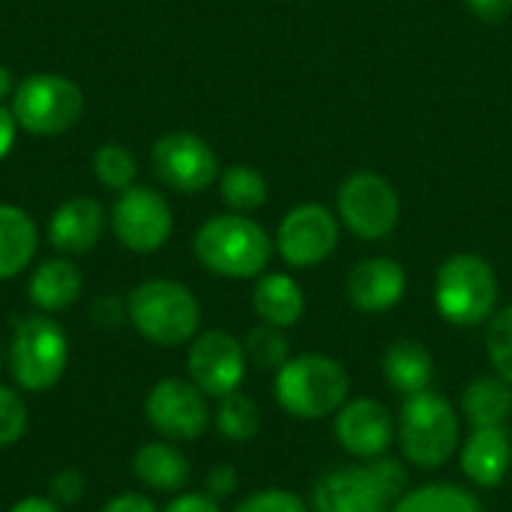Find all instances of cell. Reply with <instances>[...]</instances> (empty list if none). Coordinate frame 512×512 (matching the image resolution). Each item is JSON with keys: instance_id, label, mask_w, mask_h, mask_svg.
I'll list each match as a JSON object with an SVG mask.
<instances>
[{"instance_id": "obj_14", "label": "cell", "mask_w": 512, "mask_h": 512, "mask_svg": "<svg viewBox=\"0 0 512 512\" xmlns=\"http://www.w3.org/2000/svg\"><path fill=\"white\" fill-rule=\"evenodd\" d=\"M156 177L183 195L204 192L219 177V159L213 147L195 132H168L153 144Z\"/></svg>"}, {"instance_id": "obj_24", "label": "cell", "mask_w": 512, "mask_h": 512, "mask_svg": "<svg viewBox=\"0 0 512 512\" xmlns=\"http://www.w3.org/2000/svg\"><path fill=\"white\" fill-rule=\"evenodd\" d=\"M462 414L471 429L507 426V420L512 417V384L504 381L498 372L474 378L462 390Z\"/></svg>"}, {"instance_id": "obj_1", "label": "cell", "mask_w": 512, "mask_h": 512, "mask_svg": "<svg viewBox=\"0 0 512 512\" xmlns=\"http://www.w3.org/2000/svg\"><path fill=\"white\" fill-rule=\"evenodd\" d=\"M126 318L159 348L189 345L201 330V303L177 279H147L126 297Z\"/></svg>"}, {"instance_id": "obj_16", "label": "cell", "mask_w": 512, "mask_h": 512, "mask_svg": "<svg viewBox=\"0 0 512 512\" xmlns=\"http://www.w3.org/2000/svg\"><path fill=\"white\" fill-rule=\"evenodd\" d=\"M408 288L405 267L393 258H363L345 279V294L357 312L378 315L402 303Z\"/></svg>"}, {"instance_id": "obj_36", "label": "cell", "mask_w": 512, "mask_h": 512, "mask_svg": "<svg viewBox=\"0 0 512 512\" xmlns=\"http://www.w3.org/2000/svg\"><path fill=\"white\" fill-rule=\"evenodd\" d=\"M465 3L486 24H501L512 15V0H465Z\"/></svg>"}, {"instance_id": "obj_21", "label": "cell", "mask_w": 512, "mask_h": 512, "mask_svg": "<svg viewBox=\"0 0 512 512\" xmlns=\"http://www.w3.org/2000/svg\"><path fill=\"white\" fill-rule=\"evenodd\" d=\"M252 309L261 324H273L279 330L294 327L306 312V294L297 279L288 273H261L252 288Z\"/></svg>"}, {"instance_id": "obj_34", "label": "cell", "mask_w": 512, "mask_h": 512, "mask_svg": "<svg viewBox=\"0 0 512 512\" xmlns=\"http://www.w3.org/2000/svg\"><path fill=\"white\" fill-rule=\"evenodd\" d=\"M237 486H240V477H237L234 465H228V462L213 465V468L207 471V477H204V492H207L213 501L231 498V495L237 492Z\"/></svg>"}, {"instance_id": "obj_9", "label": "cell", "mask_w": 512, "mask_h": 512, "mask_svg": "<svg viewBox=\"0 0 512 512\" xmlns=\"http://www.w3.org/2000/svg\"><path fill=\"white\" fill-rule=\"evenodd\" d=\"M339 222L360 240H384L396 231L402 201L396 186L378 171H354L336 192Z\"/></svg>"}, {"instance_id": "obj_23", "label": "cell", "mask_w": 512, "mask_h": 512, "mask_svg": "<svg viewBox=\"0 0 512 512\" xmlns=\"http://www.w3.org/2000/svg\"><path fill=\"white\" fill-rule=\"evenodd\" d=\"M39 249L33 216L15 204H0V282L15 279Z\"/></svg>"}, {"instance_id": "obj_38", "label": "cell", "mask_w": 512, "mask_h": 512, "mask_svg": "<svg viewBox=\"0 0 512 512\" xmlns=\"http://www.w3.org/2000/svg\"><path fill=\"white\" fill-rule=\"evenodd\" d=\"M126 315V306L120 309V303L114 300V297H99L96 300V306H93V312H90V318L99 324V327H117L120 324V318Z\"/></svg>"}, {"instance_id": "obj_35", "label": "cell", "mask_w": 512, "mask_h": 512, "mask_svg": "<svg viewBox=\"0 0 512 512\" xmlns=\"http://www.w3.org/2000/svg\"><path fill=\"white\" fill-rule=\"evenodd\" d=\"M162 512H222V507L207 492H180Z\"/></svg>"}, {"instance_id": "obj_11", "label": "cell", "mask_w": 512, "mask_h": 512, "mask_svg": "<svg viewBox=\"0 0 512 512\" xmlns=\"http://www.w3.org/2000/svg\"><path fill=\"white\" fill-rule=\"evenodd\" d=\"M144 417L165 441H195L213 423L207 396L183 378H162L144 399Z\"/></svg>"}, {"instance_id": "obj_19", "label": "cell", "mask_w": 512, "mask_h": 512, "mask_svg": "<svg viewBox=\"0 0 512 512\" xmlns=\"http://www.w3.org/2000/svg\"><path fill=\"white\" fill-rule=\"evenodd\" d=\"M81 291H84L81 270L69 258L42 261L27 282V297H30L33 309L45 312V315H54V312L75 306Z\"/></svg>"}, {"instance_id": "obj_39", "label": "cell", "mask_w": 512, "mask_h": 512, "mask_svg": "<svg viewBox=\"0 0 512 512\" xmlns=\"http://www.w3.org/2000/svg\"><path fill=\"white\" fill-rule=\"evenodd\" d=\"M15 135H18L15 114H12V108H3V105H0V162L12 153V147H15Z\"/></svg>"}, {"instance_id": "obj_6", "label": "cell", "mask_w": 512, "mask_h": 512, "mask_svg": "<svg viewBox=\"0 0 512 512\" xmlns=\"http://www.w3.org/2000/svg\"><path fill=\"white\" fill-rule=\"evenodd\" d=\"M396 435H399V447L405 459L423 471H432V468H441L459 450L462 420L441 393L423 390V393L405 396Z\"/></svg>"}, {"instance_id": "obj_17", "label": "cell", "mask_w": 512, "mask_h": 512, "mask_svg": "<svg viewBox=\"0 0 512 512\" xmlns=\"http://www.w3.org/2000/svg\"><path fill=\"white\" fill-rule=\"evenodd\" d=\"M462 474L477 489H498L512 468V435L507 426L474 429L459 453Z\"/></svg>"}, {"instance_id": "obj_18", "label": "cell", "mask_w": 512, "mask_h": 512, "mask_svg": "<svg viewBox=\"0 0 512 512\" xmlns=\"http://www.w3.org/2000/svg\"><path fill=\"white\" fill-rule=\"evenodd\" d=\"M105 231V210L93 198H69L48 219V240L57 252L84 255Z\"/></svg>"}, {"instance_id": "obj_3", "label": "cell", "mask_w": 512, "mask_h": 512, "mask_svg": "<svg viewBox=\"0 0 512 512\" xmlns=\"http://www.w3.org/2000/svg\"><path fill=\"white\" fill-rule=\"evenodd\" d=\"M351 378L345 366L324 354H300L291 357L273 378V396L285 414L297 420H321L336 417V411L348 402Z\"/></svg>"}, {"instance_id": "obj_4", "label": "cell", "mask_w": 512, "mask_h": 512, "mask_svg": "<svg viewBox=\"0 0 512 512\" xmlns=\"http://www.w3.org/2000/svg\"><path fill=\"white\" fill-rule=\"evenodd\" d=\"M408 489L402 462L381 456L327 474L312 492V512H393Z\"/></svg>"}, {"instance_id": "obj_8", "label": "cell", "mask_w": 512, "mask_h": 512, "mask_svg": "<svg viewBox=\"0 0 512 512\" xmlns=\"http://www.w3.org/2000/svg\"><path fill=\"white\" fill-rule=\"evenodd\" d=\"M81 111V87L54 72H33L12 90L15 123L30 135H63L81 120Z\"/></svg>"}, {"instance_id": "obj_5", "label": "cell", "mask_w": 512, "mask_h": 512, "mask_svg": "<svg viewBox=\"0 0 512 512\" xmlns=\"http://www.w3.org/2000/svg\"><path fill=\"white\" fill-rule=\"evenodd\" d=\"M6 366L12 384L24 393H45L57 387L69 366L66 330L45 312L21 318L6 345Z\"/></svg>"}, {"instance_id": "obj_42", "label": "cell", "mask_w": 512, "mask_h": 512, "mask_svg": "<svg viewBox=\"0 0 512 512\" xmlns=\"http://www.w3.org/2000/svg\"><path fill=\"white\" fill-rule=\"evenodd\" d=\"M6 363V348H3V342H0V366Z\"/></svg>"}, {"instance_id": "obj_22", "label": "cell", "mask_w": 512, "mask_h": 512, "mask_svg": "<svg viewBox=\"0 0 512 512\" xmlns=\"http://www.w3.org/2000/svg\"><path fill=\"white\" fill-rule=\"evenodd\" d=\"M381 372H384V381L396 393L414 396V393L429 390V384L435 378V360L423 342L396 339L393 345H387V351L381 357Z\"/></svg>"}, {"instance_id": "obj_27", "label": "cell", "mask_w": 512, "mask_h": 512, "mask_svg": "<svg viewBox=\"0 0 512 512\" xmlns=\"http://www.w3.org/2000/svg\"><path fill=\"white\" fill-rule=\"evenodd\" d=\"M222 201L231 207V213H252L267 204V180L252 165H231L219 177Z\"/></svg>"}, {"instance_id": "obj_40", "label": "cell", "mask_w": 512, "mask_h": 512, "mask_svg": "<svg viewBox=\"0 0 512 512\" xmlns=\"http://www.w3.org/2000/svg\"><path fill=\"white\" fill-rule=\"evenodd\" d=\"M6 512H63V507L57 501L45 498V495H30V498L15 501Z\"/></svg>"}, {"instance_id": "obj_28", "label": "cell", "mask_w": 512, "mask_h": 512, "mask_svg": "<svg viewBox=\"0 0 512 512\" xmlns=\"http://www.w3.org/2000/svg\"><path fill=\"white\" fill-rule=\"evenodd\" d=\"M246 348V360L255 363L258 369H282L291 360V342L285 336V330L273 327V324H258L249 330V336L243 339Z\"/></svg>"}, {"instance_id": "obj_7", "label": "cell", "mask_w": 512, "mask_h": 512, "mask_svg": "<svg viewBox=\"0 0 512 512\" xmlns=\"http://www.w3.org/2000/svg\"><path fill=\"white\" fill-rule=\"evenodd\" d=\"M435 309L453 327L486 324L498 309V276L483 255H450L435 273Z\"/></svg>"}, {"instance_id": "obj_25", "label": "cell", "mask_w": 512, "mask_h": 512, "mask_svg": "<svg viewBox=\"0 0 512 512\" xmlns=\"http://www.w3.org/2000/svg\"><path fill=\"white\" fill-rule=\"evenodd\" d=\"M393 512H483L474 492H465L453 483H432L414 492H405Z\"/></svg>"}, {"instance_id": "obj_12", "label": "cell", "mask_w": 512, "mask_h": 512, "mask_svg": "<svg viewBox=\"0 0 512 512\" xmlns=\"http://www.w3.org/2000/svg\"><path fill=\"white\" fill-rule=\"evenodd\" d=\"M339 216L324 204H297L276 231V252L285 264L309 270L327 261L339 246Z\"/></svg>"}, {"instance_id": "obj_15", "label": "cell", "mask_w": 512, "mask_h": 512, "mask_svg": "<svg viewBox=\"0 0 512 512\" xmlns=\"http://www.w3.org/2000/svg\"><path fill=\"white\" fill-rule=\"evenodd\" d=\"M333 435L339 447L357 459H381L387 456L396 423L384 402L378 399H348L333 420Z\"/></svg>"}, {"instance_id": "obj_29", "label": "cell", "mask_w": 512, "mask_h": 512, "mask_svg": "<svg viewBox=\"0 0 512 512\" xmlns=\"http://www.w3.org/2000/svg\"><path fill=\"white\" fill-rule=\"evenodd\" d=\"M93 174L99 177V183L105 189H114V192H123L129 186H135V177H138V162L135 156L123 147V144H102L96 153H93Z\"/></svg>"}, {"instance_id": "obj_37", "label": "cell", "mask_w": 512, "mask_h": 512, "mask_svg": "<svg viewBox=\"0 0 512 512\" xmlns=\"http://www.w3.org/2000/svg\"><path fill=\"white\" fill-rule=\"evenodd\" d=\"M102 512H159L156 510V504L147 498V495H135V492H126V495H117V498H111Z\"/></svg>"}, {"instance_id": "obj_10", "label": "cell", "mask_w": 512, "mask_h": 512, "mask_svg": "<svg viewBox=\"0 0 512 512\" xmlns=\"http://www.w3.org/2000/svg\"><path fill=\"white\" fill-rule=\"evenodd\" d=\"M111 231L129 249L150 255L174 234V216L162 192L150 186H129L111 207Z\"/></svg>"}, {"instance_id": "obj_26", "label": "cell", "mask_w": 512, "mask_h": 512, "mask_svg": "<svg viewBox=\"0 0 512 512\" xmlns=\"http://www.w3.org/2000/svg\"><path fill=\"white\" fill-rule=\"evenodd\" d=\"M213 426L219 429L222 438H228L234 444H246L261 432V411L246 393L234 390V393L216 399Z\"/></svg>"}, {"instance_id": "obj_31", "label": "cell", "mask_w": 512, "mask_h": 512, "mask_svg": "<svg viewBox=\"0 0 512 512\" xmlns=\"http://www.w3.org/2000/svg\"><path fill=\"white\" fill-rule=\"evenodd\" d=\"M24 432H27V405H24V399L12 387L0 384V450L18 444L24 438Z\"/></svg>"}, {"instance_id": "obj_41", "label": "cell", "mask_w": 512, "mask_h": 512, "mask_svg": "<svg viewBox=\"0 0 512 512\" xmlns=\"http://www.w3.org/2000/svg\"><path fill=\"white\" fill-rule=\"evenodd\" d=\"M12 90H15V84H12V75H9V69L0 63V99H6Z\"/></svg>"}, {"instance_id": "obj_30", "label": "cell", "mask_w": 512, "mask_h": 512, "mask_svg": "<svg viewBox=\"0 0 512 512\" xmlns=\"http://www.w3.org/2000/svg\"><path fill=\"white\" fill-rule=\"evenodd\" d=\"M486 354L492 369L512 384V306H504L489 318L486 333Z\"/></svg>"}, {"instance_id": "obj_20", "label": "cell", "mask_w": 512, "mask_h": 512, "mask_svg": "<svg viewBox=\"0 0 512 512\" xmlns=\"http://www.w3.org/2000/svg\"><path fill=\"white\" fill-rule=\"evenodd\" d=\"M132 474L153 492H183L192 465L183 456V450L174 447V441H147L132 456Z\"/></svg>"}, {"instance_id": "obj_13", "label": "cell", "mask_w": 512, "mask_h": 512, "mask_svg": "<svg viewBox=\"0 0 512 512\" xmlns=\"http://www.w3.org/2000/svg\"><path fill=\"white\" fill-rule=\"evenodd\" d=\"M246 348L228 330H204L189 342V381L207 396L222 399L240 390L246 378Z\"/></svg>"}, {"instance_id": "obj_2", "label": "cell", "mask_w": 512, "mask_h": 512, "mask_svg": "<svg viewBox=\"0 0 512 512\" xmlns=\"http://www.w3.org/2000/svg\"><path fill=\"white\" fill-rule=\"evenodd\" d=\"M195 258L216 276L255 279L273 258L270 234L246 213H222L207 219L195 234Z\"/></svg>"}, {"instance_id": "obj_33", "label": "cell", "mask_w": 512, "mask_h": 512, "mask_svg": "<svg viewBox=\"0 0 512 512\" xmlns=\"http://www.w3.org/2000/svg\"><path fill=\"white\" fill-rule=\"evenodd\" d=\"M48 498L60 507H75L84 498V474L78 468H63L51 477Z\"/></svg>"}, {"instance_id": "obj_32", "label": "cell", "mask_w": 512, "mask_h": 512, "mask_svg": "<svg viewBox=\"0 0 512 512\" xmlns=\"http://www.w3.org/2000/svg\"><path fill=\"white\" fill-rule=\"evenodd\" d=\"M234 512H309V507L288 489H261L243 498Z\"/></svg>"}]
</instances>
